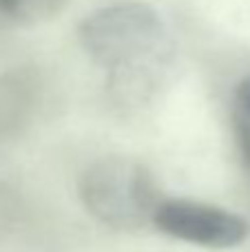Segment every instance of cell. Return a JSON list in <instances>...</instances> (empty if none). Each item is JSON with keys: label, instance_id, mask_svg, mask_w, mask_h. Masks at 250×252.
I'll list each match as a JSON object with an SVG mask.
<instances>
[{"label": "cell", "instance_id": "2", "mask_svg": "<svg viewBox=\"0 0 250 252\" xmlns=\"http://www.w3.org/2000/svg\"><path fill=\"white\" fill-rule=\"evenodd\" d=\"M84 208L115 230H137L153 223L162 201L155 177L144 164L122 155L93 161L78 184Z\"/></svg>", "mask_w": 250, "mask_h": 252}, {"label": "cell", "instance_id": "6", "mask_svg": "<svg viewBox=\"0 0 250 252\" xmlns=\"http://www.w3.org/2000/svg\"><path fill=\"white\" fill-rule=\"evenodd\" d=\"M230 122H233L239 155L250 173V75L235 87L233 102H230Z\"/></svg>", "mask_w": 250, "mask_h": 252}, {"label": "cell", "instance_id": "3", "mask_svg": "<svg viewBox=\"0 0 250 252\" xmlns=\"http://www.w3.org/2000/svg\"><path fill=\"white\" fill-rule=\"evenodd\" d=\"M153 226L173 239L211 250L235 248L250 232L242 215L195 199H162L155 208Z\"/></svg>", "mask_w": 250, "mask_h": 252}, {"label": "cell", "instance_id": "4", "mask_svg": "<svg viewBox=\"0 0 250 252\" xmlns=\"http://www.w3.org/2000/svg\"><path fill=\"white\" fill-rule=\"evenodd\" d=\"M40 102L35 73L16 69L0 75V142L16 137L33 120Z\"/></svg>", "mask_w": 250, "mask_h": 252}, {"label": "cell", "instance_id": "7", "mask_svg": "<svg viewBox=\"0 0 250 252\" xmlns=\"http://www.w3.org/2000/svg\"><path fill=\"white\" fill-rule=\"evenodd\" d=\"M22 213L20 197L16 195L13 188H9L7 184L0 182V237L7 235L13 226L18 223Z\"/></svg>", "mask_w": 250, "mask_h": 252}, {"label": "cell", "instance_id": "5", "mask_svg": "<svg viewBox=\"0 0 250 252\" xmlns=\"http://www.w3.org/2000/svg\"><path fill=\"white\" fill-rule=\"evenodd\" d=\"M69 0H0V27L38 25L56 18Z\"/></svg>", "mask_w": 250, "mask_h": 252}, {"label": "cell", "instance_id": "1", "mask_svg": "<svg viewBox=\"0 0 250 252\" xmlns=\"http://www.w3.org/2000/svg\"><path fill=\"white\" fill-rule=\"evenodd\" d=\"M82 49L106 71L111 97L137 109L162 91L175 62V42L151 4L126 0L89 13L78 29Z\"/></svg>", "mask_w": 250, "mask_h": 252}]
</instances>
